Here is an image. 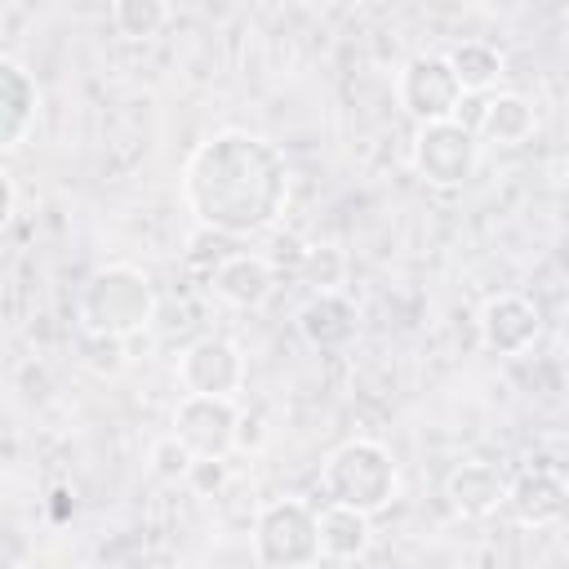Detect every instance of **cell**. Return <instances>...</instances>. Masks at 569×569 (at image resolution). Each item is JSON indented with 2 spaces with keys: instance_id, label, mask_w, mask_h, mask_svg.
I'll return each mask as SVG.
<instances>
[{
  "instance_id": "obj_1",
  "label": "cell",
  "mask_w": 569,
  "mask_h": 569,
  "mask_svg": "<svg viewBox=\"0 0 569 569\" xmlns=\"http://www.w3.org/2000/svg\"><path fill=\"white\" fill-rule=\"evenodd\" d=\"M182 200L213 236H258L289 200V164L276 142L249 129H222L191 147L182 164Z\"/></svg>"
},
{
  "instance_id": "obj_2",
  "label": "cell",
  "mask_w": 569,
  "mask_h": 569,
  "mask_svg": "<svg viewBox=\"0 0 569 569\" xmlns=\"http://www.w3.org/2000/svg\"><path fill=\"white\" fill-rule=\"evenodd\" d=\"M80 329L89 338H133L156 320V284L129 267V262H107L80 284Z\"/></svg>"
},
{
  "instance_id": "obj_3",
  "label": "cell",
  "mask_w": 569,
  "mask_h": 569,
  "mask_svg": "<svg viewBox=\"0 0 569 569\" xmlns=\"http://www.w3.org/2000/svg\"><path fill=\"white\" fill-rule=\"evenodd\" d=\"M325 493L338 507H356L365 516H378L382 507H391L396 489H400V471L387 445L378 440H347L325 458Z\"/></svg>"
},
{
  "instance_id": "obj_4",
  "label": "cell",
  "mask_w": 569,
  "mask_h": 569,
  "mask_svg": "<svg viewBox=\"0 0 569 569\" xmlns=\"http://www.w3.org/2000/svg\"><path fill=\"white\" fill-rule=\"evenodd\" d=\"M253 556L262 569H311L320 560V511L302 498H271L253 516Z\"/></svg>"
},
{
  "instance_id": "obj_5",
  "label": "cell",
  "mask_w": 569,
  "mask_h": 569,
  "mask_svg": "<svg viewBox=\"0 0 569 569\" xmlns=\"http://www.w3.org/2000/svg\"><path fill=\"white\" fill-rule=\"evenodd\" d=\"M480 164V142L476 129L467 120H436V124H418L413 133V169L427 187L453 191L462 187Z\"/></svg>"
},
{
  "instance_id": "obj_6",
  "label": "cell",
  "mask_w": 569,
  "mask_h": 569,
  "mask_svg": "<svg viewBox=\"0 0 569 569\" xmlns=\"http://www.w3.org/2000/svg\"><path fill=\"white\" fill-rule=\"evenodd\" d=\"M396 98L418 124H436V120H458L462 84L445 53H418L396 76Z\"/></svg>"
},
{
  "instance_id": "obj_7",
  "label": "cell",
  "mask_w": 569,
  "mask_h": 569,
  "mask_svg": "<svg viewBox=\"0 0 569 569\" xmlns=\"http://www.w3.org/2000/svg\"><path fill=\"white\" fill-rule=\"evenodd\" d=\"M240 409L227 396H182L173 409V436L196 458H227L240 445Z\"/></svg>"
},
{
  "instance_id": "obj_8",
  "label": "cell",
  "mask_w": 569,
  "mask_h": 569,
  "mask_svg": "<svg viewBox=\"0 0 569 569\" xmlns=\"http://www.w3.org/2000/svg\"><path fill=\"white\" fill-rule=\"evenodd\" d=\"M178 382L187 387V396H227L231 400L244 387V356H240V347L231 338L204 333V338L182 347Z\"/></svg>"
},
{
  "instance_id": "obj_9",
  "label": "cell",
  "mask_w": 569,
  "mask_h": 569,
  "mask_svg": "<svg viewBox=\"0 0 569 569\" xmlns=\"http://www.w3.org/2000/svg\"><path fill=\"white\" fill-rule=\"evenodd\" d=\"M476 333L489 356H525L542 333V311L525 293H493L476 316Z\"/></svg>"
},
{
  "instance_id": "obj_10",
  "label": "cell",
  "mask_w": 569,
  "mask_h": 569,
  "mask_svg": "<svg viewBox=\"0 0 569 569\" xmlns=\"http://www.w3.org/2000/svg\"><path fill=\"white\" fill-rule=\"evenodd\" d=\"M209 284L227 307L258 311L276 289V262L262 258V253H227V258L213 262Z\"/></svg>"
},
{
  "instance_id": "obj_11",
  "label": "cell",
  "mask_w": 569,
  "mask_h": 569,
  "mask_svg": "<svg viewBox=\"0 0 569 569\" xmlns=\"http://www.w3.org/2000/svg\"><path fill=\"white\" fill-rule=\"evenodd\" d=\"M507 511L520 525H529V529L556 525L569 511V485H565V476H556L551 467H525L507 485Z\"/></svg>"
},
{
  "instance_id": "obj_12",
  "label": "cell",
  "mask_w": 569,
  "mask_h": 569,
  "mask_svg": "<svg viewBox=\"0 0 569 569\" xmlns=\"http://www.w3.org/2000/svg\"><path fill=\"white\" fill-rule=\"evenodd\" d=\"M40 116V89L36 76L18 62V58H0V147L18 151L27 142V133L36 129Z\"/></svg>"
},
{
  "instance_id": "obj_13",
  "label": "cell",
  "mask_w": 569,
  "mask_h": 569,
  "mask_svg": "<svg viewBox=\"0 0 569 569\" xmlns=\"http://www.w3.org/2000/svg\"><path fill=\"white\" fill-rule=\"evenodd\" d=\"M360 329V311L347 293L338 289H325V293H311L302 307H298V333L316 347V351H342Z\"/></svg>"
},
{
  "instance_id": "obj_14",
  "label": "cell",
  "mask_w": 569,
  "mask_h": 569,
  "mask_svg": "<svg viewBox=\"0 0 569 569\" xmlns=\"http://www.w3.org/2000/svg\"><path fill=\"white\" fill-rule=\"evenodd\" d=\"M507 476L485 462V458H471V462H458L449 476H445V498L458 516L467 520H480V516H493L498 507H507Z\"/></svg>"
},
{
  "instance_id": "obj_15",
  "label": "cell",
  "mask_w": 569,
  "mask_h": 569,
  "mask_svg": "<svg viewBox=\"0 0 569 569\" xmlns=\"http://www.w3.org/2000/svg\"><path fill=\"white\" fill-rule=\"evenodd\" d=\"M538 116H533V102L520 98V93H498L480 107V124L476 133L485 142H498V147H520L529 133H533Z\"/></svg>"
},
{
  "instance_id": "obj_16",
  "label": "cell",
  "mask_w": 569,
  "mask_h": 569,
  "mask_svg": "<svg viewBox=\"0 0 569 569\" xmlns=\"http://www.w3.org/2000/svg\"><path fill=\"white\" fill-rule=\"evenodd\" d=\"M373 542V529H369V516L356 511V507H338L329 502L320 511V556L329 560H356L365 556Z\"/></svg>"
},
{
  "instance_id": "obj_17",
  "label": "cell",
  "mask_w": 569,
  "mask_h": 569,
  "mask_svg": "<svg viewBox=\"0 0 569 569\" xmlns=\"http://www.w3.org/2000/svg\"><path fill=\"white\" fill-rule=\"evenodd\" d=\"M445 58H449L462 93H485V89H493L502 80V53L493 44H485V40H462Z\"/></svg>"
},
{
  "instance_id": "obj_18",
  "label": "cell",
  "mask_w": 569,
  "mask_h": 569,
  "mask_svg": "<svg viewBox=\"0 0 569 569\" xmlns=\"http://www.w3.org/2000/svg\"><path fill=\"white\" fill-rule=\"evenodd\" d=\"M111 22L129 40H151L169 22V4L164 0H116L111 4Z\"/></svg>"
},
{
  "instance_id": "obj_19",
  "label": "cell",
  "mask_w": 569,
  "mask_h": 569,
  "mask_svg": "<svg viewBox=\"0 0 569 569\" xmlns=\"http://www.w3.org/2000/svg\"><path fill=\"white\" fill-rule=\"evenodd\" d=\"M342 271H347V262H342V253L333 244H311L307 258H302V267H298V276L311 284V293L338 289L342 284Z\"/></svg>"
},
{
  "instance_id": "obj_20",
  "label": "cell",
  "mask_w": 569,
  "mask_h": 569,
  "mask_svg": "<svg viewBox=\"0 0 569 569\" xmlns=\"http://www.w3.org/2000/svg\"><path fill=\"white\" fill-rule=\"evenodd\" d=\"M191 462H196V453H191L173 431L151 445V476H156V480H187Z\"/></svg>"
},
{
  "instance_id": "obj_21",
  "label": "cell",
  "mask_w": 569,
  "mask_h": 569,
  "mask_svg": "<svg viewBox=\"0 0 569 569\" xmlns=\"http://www.w3.org/2000/svg\"><path fill=\"white\" fill-rule=\"evenodd\" d=\"M187 485H191L200 498L218 493V489L227 485V458H196L191 471H187Z\"/></svg>"
},
{
  "instance_id": "obj_22",
  "label": "cell",
  "mask_w": 569,
  "mask_h": 569,
  "mask_svg": "<svg viewBox=\"0 0 569 569\" xmlns=\"http://www.w3.org/2000/svg\"><path fill=\"white\" fill-rule=\"evenodd\" d=\"M89 369H98V373H116L120 365H124V351H120V342L116 338H89Z\"/></svg>"
},
{
  "instance_id": "obj_23",
  "label": "cell",
  "mask_w": 569,
  "mask_h": 569,
  "mask_svg": "<svg viewBox=\"0 0 569 569\" xmlns=\"http://www.w3.org/2000/svg\"><path fill=\"white\" fill-rule=\"evenodd\" d=\"M18 209V187H13V173H0V222H9Z\"/></svg>"
},
{
  "instance_id": "obj_24",
  "label": "cell",
  "mask_w": 569,
  "mask_h": 569,
  "mask_svg": "<svg viewBox=\"0 0 569 569\" xmlns=\"http://www.w3.org/2000/svg\"><path fill=\"white\" fill-rule=\"evenodd\" d=\"M565 485H569V467H565Z\"/></svg>"
}]
</instances>
